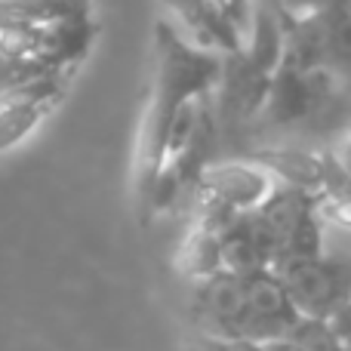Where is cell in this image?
I'll list each match as a JSON object with an SVG mask.
<instances>
[{
    "label": "cell",
    "instance_id": "6da1fadb",
    "mask_svg": "<svg viewBox=\"0 0 351 351\" xmlns=\"http://www.w3.org/2000/svg\"><path fill=\"white\" fill-rule=\"evenodd\" d=\"M222 56L200 49L179 37L170 22L158 19L152 31V86L148 102L142 111L139 139H136L133 160V185H136V213L139 222L148 225V200H152L154 182L164 164L167 145H170L173 121L191 99L206 96L216 90Z\"/></svg>",
    "mask_w": 351,
    "mask_h": 351
},
{
    "label": "cell",
    "instance_id": "8992f818",
    "mask_svg": "<svg viewBox=\"0 0 351 351\" xmlns=\"http://www.w3.org/2000/svg\"><path fill=\"white\" fill-rule=\"evenodd\" d=\"M274 185L278 182L262 167L250 164L247 158H216L200 173L191 204H206L231 216H241V213L259 210L274 191Z\"/></svg>",
    "mask_w": 351,
    "mask_h": 351
},
{
    "label": "cell",
    "instance_id": "e0dca14e",
    "mask_svg": "<svg viewBox=\"0 0 351 351\" xmlns=\"http://www.w3.org/2000/svg\"><path fill=\"white\" fill-rule=\"evenodd\" d=\"M262 351H308L305 346H299L296 339H290V336H284V339H274V342H265Z\"/></svg>",
    "mask_w": 351,
    "mask_h": 351
},
{
    "label": "cell",
    "instance_id": "8fae6325",
    "mask_svg": "<svg viewBox=\"0 0 351 351\" xmlns=\"http://www.w3.org/2000/svg\"><path fill=\"white\" fill-rule=\"evenodd\" d=\"M96 22L90 19V3L40 25V59L56 71L74 74V68L90 53Z\"/></svg>",
    "mask_w": 351,
    "mask_h": 351
},
{
    "label": "cell",
    "instance_id": "ba28073f",
    "mask_svg": "<svg viewBox=\"0 0 351 351\" xmlns=\"http://www.w3.org/2000/svg\"><path fill=\"white\" fill-rule=\"evenodd\" d=\"M191 317L204 336L216 339H243V280L241 274L219 271L197 280L191 293Z\"/></svg>",
    "mask_w": 351,
    "mask_h": 351
},
{
    "label": "cell",
    "instance_id": "ffe728a7",
    "mask_svg": "<svg viewBox=\"0 0 351 351\" xmlns=\"http://www.w3.org/2000/svg\"><path fill=\"white\" fill-rule=\"evenodd\" d=\"M342 6H346V10H348V16H351V0H342Z\"/></svg>",
    "mask_w": 351,
    "mask_h": 351
},
{
    "label": "cell",
    "instance_id": "4fadbf2b",
    "mask_svg": "<svg viewBox=\"0 0 351 351\" xmlns=\"http://www.w3.org/2000/svg\"><path fill=\"white\" fill-rule=\"evenodd\" d=\"M317 216H321L324 225L351 231V191L333 194V197H321L317 200Z\"/></svg>",
    "mask_w": 351,
    "mask_h": 351
},
{
    "label": "cell",
    "instance_id": "277c9868",
    "mask_svg": "<svg viewBox=\"0 0 351 351\" xmlns=\"http://www.w3.org/2000/svg\"><path fill=\"white\" fill-rule=\"evenodd\" d=\"M278 16L280 31H284L280 62L296 68H321L333 74L351 59V16L342 3L324 6L308 16H287L278 6Z\"/></svg>",
    "mask_w": 351,
    "mask_h": 351
},
{
    "label": "cell",
    "instance_id": "30bf717a",
    "mask_svg": "<svg viewBox=\"0 0 351 351\" xmlns=\"http://www.w3.org/2000/svg\"><path fill=\"white\" fill-rule=\"evenodd\" d=\"M68 77L71 74H56V77H47L43 84H37L34 90L0 102V154L10 152L22 139H28L40 127L43 117L62 102Z\"/></svg>",
    "mask_w": 351,
    "mask_h": 351
},
{
    "label": "cell",
    "instance_id": "52a82bcc",
    "mask_svg": "<svg viewBox=\"0 0 351 351\" xmlns=\"http://www.w3.org/2000/svg\"><path fill=\"white\" fill-rule=\"evenodd\" d=\"M243 280V342H265L284 339L302 321L293 308L284 284L274 268H256L241 274Z\"/></svg>",
    "mask_w": 351,
    "mask_h": 351
},
{
    "label": "cell",
    "instance_id": "2e32d148",
    "mask_svg": "<svg viewBox=\"0 0 351 351\" xmlns=\"http://www.w3.org/2000/svg\"><path fill=\"white\" fill-rule=\"evenodd\" d=\"M330 152H333V158H336V164L342 167V170H346V176L351 179V123L346 130H342L339 136H336L333 142H330Z\"/></svg>",
    "mask_w": 351,
    "mask_h": 351
},
{
    "label": "cell",
    "instance_id": "5b68a950",
    "mask_svg": "<svg viewBox=\"0 0 351 351\" xmlns=\"http://www.w3.org/2000/svg\"><path fill=\"white\" fill-rule=\"evenodd\" d=\"M274 271L305 321H330L351 299V259L342 256L321 253L315 259L284 262Z\"/></svg>",
    "mask_w": 351,
    "mask_h": 351
},
{
    "label": "cell",
    "instance_id": "5bb4252c",
    "mask_svg": "<svg viewBox=\"0 0 351 351\" xmlns=\"http://www.w3.org/2000/svg\"><path fill=\"white\" fill-rule=\"evenodd\" d=\"M213 6L219 10V16L237 31L243 43H247L250 34V19H253V0H210Z\"/></svg>",
    "mask_w": 351,
    "mask_h": 351
},
{
    "label": "cell",
    "instance_id": "7c38bea8",
    "mask_svg": "<svg viewBox=\"0 0 351 351\" xmlns=\"http://www.w3.org/2000/svg\"><path fill=\"white\" fill-rule=\"evenodd\" d=\"M176 271L185 280H191V284L206 280L222 271L219 231L206 228V225H197V222H188V231L179 243V253H176Z\"/></svg>",
    "mask_w": 351,
    "mask_h": 351
},
{
    "label": "cell",
    "instance_id": "3957f363",
    "mask_svg": "<svg viewBox=\"0 0 351 351\" xmlns=\"http://www.w3.org/2000/svg\"><path fill=\"white\" fill-rule=\"evenodd\" d=\"M284 56V31L274 0H253V19L243 49L222 56L216 90H213V117L219 130L222 154L231 158L253 127L271 77Z\"/></svg>",
    "mask_w": 351,
    "mask_h": 351
},
{
    "label": "cell",
    "instance_id": "7a4b0ae2",
    "mask_svg": "<svg viewBox=\"0 0 351 351\" xmlns=\"http://www.w3.org/2000/svg\"><path fill=\"white\" fill-rule=\"evenodd\" d=\"M348 123L351 105L333 74L280 62L265 102L234 154L250 145H271V142L327 148Z\"/></svg>",
    "mask_w": 351,
    "mask_h": 351
},
{
    "label": "cell",
    "instance_id": "9a60e30c",
    "mask_svg": "<svg viewBox=\"0 0 351 351\" xmlns=\"http://www.w3.org/2000/svg\"><path fill=\"white\" fill-rule=\"evenodd\" d=\"M327 327H330V333L336 336V342H339V346L351 348V299L342 305L339 311H336L333 317H330Z\"/></svg>",
    "mask_w": 351,
    "mask_h": 351
},
{
    "label": "cell",
    "instance_id": "9c48e42d",
    "mask_svg": "<svg viewBox=\"0 0 351 351\" xmlns=\"http://www.w3.org/2000/svg\"><path fill=\"white\" fill-rule=\"evenodd\" d=\"M167 10L164 22H170V28L179 37H185L188 43L200 49H210L219 56H231L237 49H243V40L237 37V31L219 16V10L210 0H160Z\"/></svg>",
    "mask_w": 351,
    "mask_h": 351
},
{
    "label": "cell",
    "instance_id": "44dd1931",
    "mask_svg": "<svg viewBox=\"0 0 351 351\" xmlns=\"http://www.w3.org/2000/svg\"><path fill=\"white\" fill-rule=\"evenodd\" d=\"M182 351H194V348H191V346H188V348H182Z\"/></svg>",
    "mask_w": 351,
    "mask_h": 351
},
{
    "label": "cell",
    "instance_id": "ac0fdd59",
    "mask_svg": "<svg viewBox=\"0 0 351 351\" xmlns=\"http://www.w3.org/2000/svg\"><path fill=\"white\" fill-rule=\"evenodd\" d=\"M333 77L339 80L342 93H346V99H348V105H351V59H348L342 68H336V71H333Z\"/></svg>",
    "mask_w": 351,
    "mask_h": 351
},
{
    "label": "cell",
    "instance_id": "d6986e66",
    "mask_svg": "<svg viewBox=\"0 0 351 351\" xmlns=\"http://www.w3.org/2000/svg\"><path fill=\"white\" fill-rule=\"evenodd\" d=\"M324 351H351V348H346V346H339V342H336V339H333V342H330V346H327V348H324Z\"/></svg>",
    "mask_w": 351,
    "mask_h": 351
}]
</instances>
